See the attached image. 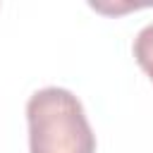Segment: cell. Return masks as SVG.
I'll list each match as a JSON object with an SVG mask.
<instances>
[{
	"mask_svg": "<svg viewBox=\"0 0 153 153\" xmlns=\"http://www.w3.org/2000/svg\"><path fill=\"white\" fill-rule=\"evenodd\" d=\"M31 153H96V134L81 100L60 86L36 91L26 103Z\"/></svg>",
	"mask_w": 153,
	"mask_h": 153,
	"instance_id": "1",
	"label": "cell"
},
{
	"mask_svg": "<svg viewBox=\"0 0 153 153\" xmlns=\"http://www.w3.org/2000/svg\"><path fill=\"white\" fill-rule=\"evenodd\" d=\"M131 50H134V57H136V62L141 65V69H143V72L151 76V81H153V24H146V26L136 33Z\"/></svg>",
	"mask_w": 153,
	"mask_h": 153,
	"instance_id": "2",
	"label": "cell"
}]
</instances>
